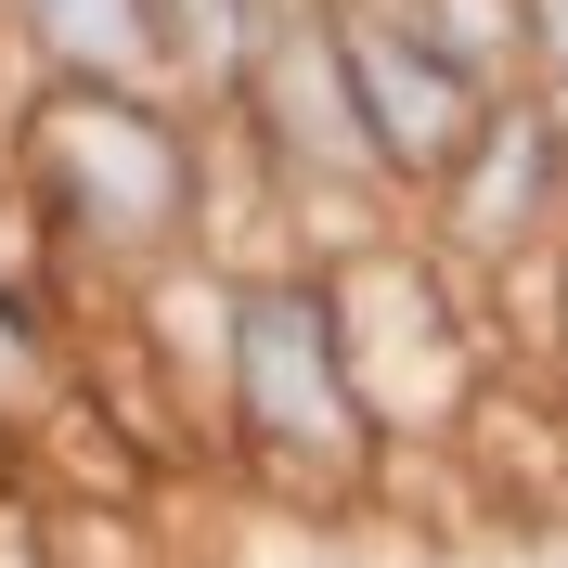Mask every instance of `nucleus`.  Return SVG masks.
<instances>
[{
	"instance_id": "obj_1",
	"label": "nucleus",
	"mask_w": 568,
	"mask_h": 568,
	"mask_svg": "<svg viewBox=\"0 0 568 568\" xmlns=\"http://www.w3.org/2000/svg\"><path fill=\"white\" fill-rule=\"evenodd\" d=\"M246 400H258L272 439H297V453H336V439H349V388H336V349H323L311 297H258L246 311Z\"/></svg>"
},
{
	"instance_id": "obj_2",
	"label": "nucleus",
	"mask_w": 568,
	"mask_h": 568,
	"mask_svg": "<svg viewBox=\"0 0 568 568\" xmlns=\"http://www.w3.org/2000/svg\"><path fill=\"white\" fill-rule=\"evenodd\" d=\"M349 91H362V116H375L400 155H453L465 142V91L439 65H414L388 27H349Z\"/></svg>"
},
{
	"instance_id": "obj_3",
	"label": "nucleus",
	"mask_w": 568,
	"mask_h": 568,
	"mask_svg": "<svg viewBox=\"0 0 568 568\" xmlns=\"http://www.w3.org/2000/svg\"><path fill=\"white\" fill-rule=\"evenodd\" d=\"M39 13V39H52V52H78V65H142V52H155V0H27Z\"/></svg>"
},
{
	"instance_id": "obj_4",
	"label": "nucleus",
	"mask_w": 568,
	"mask_h": 568,
	"mask_svg": "<svg viewBox=\"0 0 568 568\" xmlns=\"http://www.w3.org/2000/svg\"><path fill=\"white\" fill-rule=\"evenodd\" d=\"M194 13H207V0H194ZM194 52H233V13H220V27H194Z\"/></svg>"
},
{
	"instance_id": "obj_5",
	"label": "nucleus",
	"mask_w": 568,
	"mask_h": 568,
	"mask_svg": "<svg viewBox=\"0 0 568 568\" xmlns=\"http://www.w3.org/2000/svg\"><path fill=\"white\" fill-rule=\"evenodd\" d=\"M542 27H556V52H568V0H542Z\"/></svg>"
},
{
	"instance_id": "obj_6",
	"label": "nucleus",
	"mask_w": 568,
	"mask_h": 568,
	"mask_svg": "<svg viewBox=\"0 0 568 568\" xmlns=\"http://www.w3.org/2000/svg\"><path fill=\"white\" fill-rule=\"evenodd\" d=\"M0 362H13V349H0Z\"/></svg>"
}]
</instances>
